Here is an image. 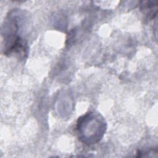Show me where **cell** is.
I'll list each match as a JSON object with an SVG mask.
<instances>
[{"label": "cell", "mask_w": 158, "mask_h": 158, "mask_svg": "<svg viewBox=\"0 0 158 158\" xmlns=\"http://www.w3.org/2000/svg\"><path fill=\"white\" fill-rule=\"evenodd\" d=\"M141 10L148 16L149 19H152L157 14V5L156 1H143L141 4Z\"/></svg>", "instance_id": "2"}, {"label": "cell", "mask_w": 158, "mask_h": 158, "mask_svg": "<svg viewBox=\"0 0 158 158\" xmlns=\"http://www.w3.org/2000/svg\"><path fill=\"white\" fill-rule=\"evenodd\" d=\"M107 128L103 117L98 112H89L78 118L77 131L78 139L86 144L98 143L103 137Z\"/></svg>", "instance_id": "1"}]
</instances>
